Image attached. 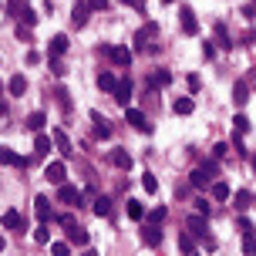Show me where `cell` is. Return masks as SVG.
Returning a JSON list of instances; mask_svg holds the SVG:
<instances>
[{"mask_svg": "<svg viewBox=\"0 0 256 256\" xmlns=\"http://www.w3.org/2000/svg\"><path fill=\"white\" fill-rule=\"evenodd\" d=\"M4 246H7V243H4V236H0V250H4Z\"/></svg>", "mask_w": 256, "mask_h": 256, "instance_id": "obj_47", "label": "cell"}, {"mask_svg": "<svg viewBox=\"0 0 256 256\" xmlns=\"http://www.w3.org/2000/svg\"><path fill=\"white\" fill-rule=\"evenodd\" d=\"M112 166L115 168H132V155H128L125 148H115V152H112Z\"/></svg>", "mask_w": 256, "mask_h": 256, "instance_id": "obj_18", "label": "cell"}, {"mask_svg": "<svg viewBox=\"0 0 256 256\" xmlns=\"http://www.w3.org/2000/svg\"><path fill=\"white\" fill-rule=\"evenodd\" d=\"M186 230H189L192 236H206V216H202V212L189 216V219H186Z\"/></svg>", "mask_w": 256, "mask_h": 256, "instance_id": "obj_10", "label": "cell"}, {"mask_svg": "<svg viewBox=\"0 0 256 256\" xmlns=\"http://www.w3.org/2000/svg\"><path fill=\"white\" fill-rule=\"evenodd\" d=\"M196 212H202V216L209 219V212H212V209H209V202H206V199H196Z\"/></svg>", "mask_w": 256, "mask_h": 256, "instance_id": "obj_38", "label": "cell"}, {"mask_svg": "<svg viewBox=\"0 0 256 256\" xmlns=\"http://www.w3.org/2000/svg\"><path fill=\"white\" fill-rule=\"evenodd\" d=\"M64 51H68V38L64 34H54L51 38V58H64Z\"/></svg>", "mask_w": 256, "mask_h": 256, "instance_id": "obj_19", "label": "cell"}, {"mask_svg": "<svg viewBox=\"0 0 256 256\" xmlns=\"http://www.w3.org/2000/svg\"><path fill=\"white\" fill-rule=\"evenodd\" d=\"M115 84H118V78L112 74V71H102V74H98V88L102 91H115Z\"/></svg>", "mask_w": 256, "mask_h": 256, "instance_id": "obj_22", "label": "cell"}, {"mask_svg": "<svg viewBox=\"0 0 256 256\" xmlns=\"http://www.w3.org/2000/svg\"><path fill=\"white\" fill-rule=\"evenodd\" d=\"M58 222H61L64 230H68V226H71V222H74V216H71V212H61V216H58Z\"/></svg>", "mask_w": 256, "mask_h": 256, "instance_id": "obj_42", "label": "cell"}, {"mask_svg": "<svg viewBox=\"0 0 256 256\" xmlns=\"http://www.w3.org/2000/svg\"><path fill=\"white\" fill-rule=\"evenodd\" d=\"M155 30H158L155 24H145V27L138 30V34H135V44H138V48H145V40H148V38H155Z\"/></svg>", "mask_w": 256, "mask_h": 256, "instance_id": "obj_24", "label": "cell"}, {"mask_svg": "<svg viewBox=\"0 0 256 256\" xmlns=\"http://www.w3.org/2000/svg\"><path fill=\"white\" fill-rule=\"evenodd\" d=\"M102 54H108L115 61V68H128L132 64V51L128 48H102Z\"/></svg>", "mask_w": 256, "mask_h": 256, "instance_id": "obj_3", "label": "cell"}, {"mask_svg": "<svg viewBox=\"0 0 256 256\" xmlns=\"http://www.w3.org/2000/svg\"><path fill=\"white\" fill-rule=\"evenodd\" d=\"M132 91H135V88H132V81L125 78V81H118V84H115V91H112V94H115V102L122 104V108H128V104H132V98H135Z\"/></svg>", "mask_w": 256, "mask_h": 256, "instance_id": "obj_2", "label": "cell"}, {"mask_svg": "<svg viewBox=\"0 0 256 256\" xmlns=\"http://www.w3.org/2000/svg\"><path fill=\"white\" fill-rule=\"evenodd\" d=\"M226 148H230V145H226V142H219L216 148H212V158H222V155H226Z\"/></svg>", "mask_w": 256, "mask_h": 256, "instance_id": "obj_40", "label": "cell"}, {"mask_svg": "<svg viewBox=\"0 0 256 256\" xmlns=\"http://www.w3.org/2000/svg\"><path fill=\"white\" fill-rule=\"evenodd\" d=\"M179 20H182V30H186V34H199V20H196V14H192V7H182L179 10Z\"/></svg>", "mask_w": 256, "mask_h": 256, "instance_id": "obj_5", "label": "cell"}, {"mask_svg": "<svg viewBox=\"0 0 256 256\" xmlns=\"http://www.w3.org/2000/svg\"><path fill=\"white\" fill-rule=\"evenodd\" d=\"M216 172H219V162H216V158H209V162H202L199 168H192L189 182L196 186V189H202V186H209V182L216 179Z\"/></svg>", "mask_w": 256, "mask_h": 256, "instance_id": "obj_1", "label": "cell"}, {"mask_svg": "<svg viewBox=\"0 0 256 256\" xmlns=\"http://www.w3.org/2000/svg\"><path fill=\"white\" fill-rule=\"evenodd\" d=\"M232 98H236V104H246V102H250V88H246V81H236Z\"/></svg>", "mask_w": 256, "mask_h": 256, "instance_id": "obj_23", "label": "cell"}, {"mask_svg": "<svg viewBox=\"0 0 256 256\" xmlns=\"http://www.w3.org/2000/svg\"><path fill=\"white\" fill-rule=\"evenodd\" d=\"M20 24H24V27H34V24H38V14L30 10V7H20Z\"/></svg>", "mask_w": 256, "mask_h": 256, "instance_id": "obj_32", "label": "cell"}, {"mask_svg": "<svg viewBox=\"0 0 256 256\" xmlns=\"http://www.w3.org/2000/svg\"><path fill=\"white\" fill-rule=\"evenodd\" d=\"M7 91H10V94H24V91H27V78L24 74H14L10 81H7Z\"/></svg>", "mask_w": 256, "mask_h": 256, "instance_id": "obj_20", "label": "cell"}, {"mask_svg": "<svg viewBox=\"0 0 256 256\" xmlns=\"http://www.w3.org/2000/svg\"><path fill=\"white\" fill-rule=\"evenodd\" d=\"M64 176H68V172H64V162H51V166L44 168V179L54 182V186H58V182H64Z\"/></svg>", "mask_w": 256, "mask_h": 256, "instance_id": "obj_11", "label": "cell"}, {"mask_svg": "<svg viewBox=\"0 0 256 256\" xmlns=\"http://www.w3.org/2000/svg\"><path fill=\"white\" fill-rule=\"evenodd\" d=\"M142 216H145V206H142L138 199H128V219H135V222H138Z\"/></svg>", "mask_w": 256, "mask_h": 256, "instance_id": "obj_26", "label": "cell"}, {"mask_svg": "<svg viewBox=\"0 0 256 256\" xmlns=\"http://www.w3.org/2000/svg\"><path fill=\"white\" fill-rule=\"evenodd\" d=\"M34 240H38V243H48V240H51V230H48V222H40V226H38Z\"/></svg>", "mask_w": 256, "mask_h": 256, "instance_id": "obj_35", "label": "cell"}, {"mask_svg": "<svg viewBox=\"0 0 256 256\" xmlns=\"http://www.w3.org/2000/svg\"><path fill=\"white\" fill-rule=\"evenodd\" d=\"M168 84H172V74H168L166 68H158V71L148 78V88H168Z\"/></svg>", "mask_w": 256, "mask_h": 256, "instance_id": "obj_14", "label": "cell"}, {"mask_svg": "<svg viewBox=\"0 0 256 256\" xmlns=\"http://www.w3.org/2000/svg\"><path fill=\"white\" fill-rule=\"evenodd\" d=\"M192 108H196L192 98H176V104H172V112H176V115H192Z\"/></svg>", "mask_w": 256, "mask_h": 256, "instance_id": "obj_21", "label": "cell"}, {"mask_svg": "<svg viewBox=\"0 0 256 256\" xmlns=\"http://www.w3.org/2000/svg\"><path fill=\"white\" fill-rule=\"evenodd\" d=\"M34 212H38V219H40V222H48V219L54 216L51 199H48V196H38V199H34Z\"/></svg>", "mask_w": 256, "mask_h": 256, "instance_id": "obj_7", "label": "cell"}, {"mask_svg": "<svg viewBox=\"0 0 256 256\" xmlns=\"http://www.w3.org/2000/svg\"><path fill=\"white\" fill-rule=\"evenodd\" d=\"M232 206L243 212V209H250V206H253V196H250V192H236V196H232Z\"/></svg>", "mask_w": 256, "mask_h": 256, "instance_id": "obj_25", "label": "cell"}, {"mask_svg": "<svg viewBox=\"0 0 256 256\" xmlns=\"http://www.w3.org/2000/svg\"><path fill=\"white\" fill-rule=\"evenodd\" d=\"M179 250H182V253H196V240H192V232H182V236H179Z\"/></svg>", "mask_w": 256, "mask_h": 256, "instance_id": "obj_31", "label": "cell"}, {"mask_svg": "<svg viewBox=\"0 0 256 256\" xmlns=\"http://www.w3.org/2000/svg\"><path fill=\"white\" fill-rule=\"evenodd\" d=\"M88 17H91V4H88V0H78V4H74V27H84V24H88Z\"/></svg>", "mask_w": 256, "mask_h": 256, "instance_id": "obj_9", "label": "cell"}, {"mask_svg": "<svg viewBox=\"0 0 256 256\" xmlns=\"http://www.w3.org/2000/svg\"><path fill=\"white\" fill-rule=\"evenodd\" d=\"M162 4H166V7H168V4H176V0H162Z\"/></svg>", "mask_w": 256, "mask_h": 256, "instance_id": "obj_48", "label": "cell"}, {"mask_svg": "<svg viewBox=\"0 0 256 256\" xmlns=\"http://www.w3.org/2000/svg\"><path fill=\"white\" fill-rule=\"evenodd\" d=\"M236 230L246 232V230H253V226H250V219H246V216H240V219H236Z\"/></svg>", "mask_w": 256, "mask_h": 256, "instance_id": "obj_41", "label": "cell"}, {"mask_svg": "<svg viewBox=\"0 0 256 256\" xmlns=\"http://www.w3.org/2000/svg\"><path fill=\"white\" fill-rule=\"evenodd\" d=\"M0 162H4V166H17V168L27 166V158H24V155H17L14 148H4V152H0Z\"/></svg>", "mask_w": 256, "mask_h": 256, "instance_id": "obj_13", "label": "cell"}, {"mask_svg": "<svg viewBox=\"0 0 256 256\" xmlns=\"http://www.w3.org/2000/svg\"><path fill=\"white\" fill-rule=\"evenodd\" d=\"M51 148H54L51 135H44V132H38V138H34V152H38V155H48Z\"/></svg>", "mask_w": 256, "mask_h": 256, "instance_id": "obj_17", "label": "cell"}, {"mask_svg": "<svg viewBox=\"0 0 256 256\" xmlns=\"http://www.w3.org/2000/svg\"><path fill=\"white\" fill-rule=\"evenodd\" d=\"M232 125H236V132H240V135H243V132H250V118H246V115H236V118H232Z\"/></svg>", "mask_w": 256, "mask_h": 256, "instance_id": "obj_36", "label": "cell"}, {"mask_svg": "<svg viewBox=\"0 0 256 256\" xmlns=\"http://www.w3.org/2000/svg\"><path fill=\"white\" fill-rule=\"evenodd\" d=\"M216 38L222 48H232V40H230V30H226V24H216Z\"/></svg>", "mask_w": 256, "mask_h": 256, "instance_id": "obj_34", "label": "cell"}, {"mask_svg": "<svg viewBox=\"0 0 256 256\" xmlns=\"http://www.w3.org/2000/svg\"><path fill=\"white\" fill-rule=\"evenodd\" d=\"M142 240H145V243H148V246H158V243H162V232L155 230V226H148V230L142 232Z\"/></svg>", "mask_w": 256, "mask_h": 256, "instance_id": "obj_29", "label": "cell"}, {"mask_svg": "<svg viewBox=\"0 0 256 256\" xmlns=\"http://www.w3.org/2000/svg\"><path fill=\"white\" fill-rule=\"evenodd\" d=\"M88 4H91V10H94V14H98V10H104V7H108V0H88Z\"/></svg>", "mask_w": 256, "mask_h": 256, "instance_id": "obj_44", "label": "cell"}, {"mask_svg": "<svg viewBox=\"0 0 256 256\" xmlns=\"http://www.w3.org/2000/svg\"><path fill=\"white\" fill-rule=\"evenodd\" d=\"M0 222H4V230H10V232H20V230H24V216H20L17 209H7Z\"/></svg>", "mask_w": 256, "mask_h": 256, "instance_id": "obj_6", "label": "cell"}, {"mask_svg": "<svg viewBox=\"0 0 256 256\" xmlns=\"http://www.w3.org/2000/svg\"><path fill=\"white\" fill-rule=\"evenodd\" d=\"M125 122H132L138 132H148V122H145V115H142L138 108H125Z\"/></svg>", "mask_w": 256, "mask_h": 256, "instance_id": "obj_12", "label": "cell"}, {"mask_svg": "<svg viewBox=\"0 0 256 256\" xmlns=\"http://www.w3.org/2000/svg\"><path fill=\"white\" fill-rule=\"evenodd\" d=\"M51 71H54V74H58V78L64 74V64H61V58H51Z\"/></svg>", "mask_w": 256, "mask_h": 256, "instance_id": "obj_39", "label": "cell"}, {"mask_svg": "<svg viewBox=\"0 0 256 256\" xmlns=\"http://www.w3.org/2000/svg\"><path fill=\"white\" fill-rule=\"evenodd\" d=\"M243 14H246V20H253V17H256V4H250V7H243Z\"/></svg>", "mask_w": 256, "mask_h": 256, "instance_id": "obj_45", "label": "cell"}, {"mask_svg": "<svg viewBox=\"0 0 256 256\" xmlns=\"http://www.w3.org/2000/svg\"><path fill=\"white\" fill-rule=\"evenodd\" d=\"M122 4H132V7H138V10H145V0H122Z\"/></svg>", "mask_w": 256, "mask_h": 256, "instance_id": "obj_46", "label": "cell"}, {"mask_svg": "<svg viewBox=\"0 0 256 256\" xmlns=\"http://www.w3.org/2000/svg\"><path fill=\"white\" fill-rule=\"evenodd\" d=\"M91 122H94V138H108V135H112V125H108V122H104L98 112L91 115Z\"/></svg>", "mask_w": 256, "mask_h": 256, "instance_id": "obj_16", "label": "cell"}, {"mask_svg": "<svg viewBox=\"0 0 256 256\" xmlns=\"http://www.w3.org/2000/svg\"><path fill=\"white\" fill-rule=\"evenodd\" d=\"M51 142H54V148H58L61 155H71V138L64 135L61 128H54V132H51Z\"/></svg>", "mask_w": 256, "mask_h": 256, "instance_id": "obj_8", "label": "cell"}, {"mask_svg": "<svg viewBox=\"0 0 256 256\" xmlns=\"http://www.w3.org/2000/svg\"><path fill=\"white\" fill-rule=\"evenodd\" d=\"M68 250H71V246H68V243H54V246H51V253H58V256H64V253H68Z\"/></svg>", "mask_w": 256, "mask_h": 256, "instance_id": "obj_43", "label": "cell"}, {"mask_svg": "<svg viewBox=\"0 0 256 256\" xmlns=\"http://www.w3.org/2000/svg\"><path fill=\"white\" fill-rule=\"evenodd\" d=\"M0 112H4V102H0Z\"/></svg>", "mask_w": 256, "mask_h": 256, "instance_id": "obj_49", "label": "cell"}, {"mask_svg": "<svg viewBox=\"0 0 256 256\" xmlns=\"http://www.w3.org/2000/svg\"><path fill=\"white\" fill-rule=\"evenodd\" d=\"M142 186H145V189H148V192H155V189H158V179H155L152 172H148V176L142 179Z\"/></svg>", "mask_w": 256, "mask_h": 256, "instance_id": "obj_37", "label": "cell"}, {"mask_svg": "<svg viewBox=\"0 0 256 256\" xmlns=\"http://www.w3.org/2000/svg\"><path fill=\"white\" fill-rule=\"evenodd\" d=\"M44 122H48V118H44V112H34V115L27 118V128H30V132H40V128H44Z\"/></svg>", "mask_w": 256, "mask_h": 256, "instance_id": "obj_30", "label": "cell"}, {"mask_svg": "<svg viewBox=\"0 0 256 256\" xmlns=\"http://www.w3.org/2000/svg\"><path fill=\"white\" fill-rule=\"evenodd\" d=\"M243 253H256V230L243 232Z\"/></svg>", "mask_w": 256, "mask_h": 256, "instance_id": "obj_28", "label": "cell"}, {"mask_svg": "<svg viewBox=\"0 0 256 256\" xmlns=\"http://www.w3.org/2000/svg\"><path fill=\"white\" fill-rule=\"evenodd\" d=\"M68 240H71L74 246H88V232L81 230L78 222H71V226H68Z\"/></svg>", "mask_w": 256, "mask_h": 256, "instance_id": "obj_15", "label": "cell"}, {"mask_svg": "<svg viewBox=\"0 0 256 256\" xmlns=\"http://www.w3.org/2000/svg\"><path fill=\"white\" fill-rule=\"evenodd\" d=\"M94 212H98V216H108V212H112V199H108V196H98V199H94Z\"/></svg>", "mask_w": 256, "mask_h": 256, "instance_id": "obj_27", "label": "cell"}, {"mask_svg": "<svg viewBox=\"0 0 256 256\" xmlns=\"http://www.w3.org/2000/svg\"><path fill=\"white\" fill-rule=\"evenodd\" d=\"M212 199H230V186L226 182H212Z\"/></svg>", "mask_w": 256, "mask_h": 256, "instance_id": "obj_33", "label": "cell"}, {"mask_svg": "<svg viewBox=\"0 0 256 256\" xmlns=\"http://www.w3.org/2000/svg\"><path fill=\"white\" fill-rule=\"evenodd\" d=\"M58 199L68 206H81V192L74 186H68V182H58Z\"/></svg>", "mask_w": 256, "mask_h": 256, "instance_id": "obj_4", "label": "cell"}]
</instances>
